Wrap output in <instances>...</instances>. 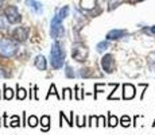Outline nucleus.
<instances>
[{
  "label": "nucleus",
  "instance_id": "1",
  "mask_svg": "<svg viewBox=\"0 0 155 135\" xmlns=\"http://www.w3.org/2000/svg\"><path fill=\"white\" fill-rule=\"evenodd\" d=\"M65 58H66V53L65 49L58 41H55L51 45V49H50V62H51V66L54 69H61L65 64Z\"/></svg>",
  "mask_w": 155,
  "mask_h": 135
},
{
  "label": "nucleus",
  "instance_id": "2",
  "mask_svg": "<svg viewBox=\"0 0 155 135\" xmlns=\"http://www.w3.org/2000/svg\"><path fill=\"white\" fill-rule=\"evenodd\" d=\"M18 52V45L16 42L8 38H0V56L4 58H10L14 57Z\"/></svg>",
  "mask_w": 155,
  "mask_h": 135
},
{
  "label": "nucleus",
  "instance_id": "3",
  "mask_svg": "<svg viewBox=\"0 0 155 135\" xmlns=\"http://www.w3.org/2000/svg\"><path fill=\"white\" fill-rule=\"evenodd\" d=\"M62 18L58 15L57 12L54 15V18L51 19V23H50V26H51V30H50V34H51V37L54 38L55 41H58L59 38H62V35L65 34V30H64V26H62Z\"/></svg>",
  "mask_w": 155,
  "mask_h": 135
},
{
  "label": "nucleus",
  "instance_id": "4",
  "mask_svg": "<svg viewBox=\"0 0 155 135\" xmlns=\"http://www.w3.org/2000/svg\"><path fill=\"white\" fill-rule=\"evenodd\" d=\"M88 49H86V46H84V45L78 43L76 45V46L71 49V57H73L76 61L78 62H84L86 61V58H88Z\"/></svg>",
  "mask_w": 155,
  "mask_h": 135
},
{
  "label": "nucleus",
  "instance_id": "5",
  "mask_svg": "<svg viewBox=\"0 0 155 135\" xmlns=\"http://www.w3.org/2000/svg\"><path fill=\"white\" fill-rule=\"evenodd\" d=\"M4 14H5V19L8 20V23H12V25L19 23L20 19H22L19 11H18V8L15 7V5H8V7L5 8Z\"/></svg>",
  "mask_w": 155,
  "mask_h": 135
},
{
  "label": "nucleus",
  "instance_id": "6",
  "mask_svg": "<svg viewBox=\"0 0 155 135\" xmlns=\"http://www.w3.org/2000/svg\"><path fill=\"white\" fill-rule=\"evenodd\" d=\"M115 66H116V62L112 54H105L101 58V68H103V70L105 73H112L115 70Z\"/></svg>",
  "mask_w": 155,
  "mask_h": 135
},
{
  "label": "nucleus",
  "instance_id": "7",
  "mask_svg": "<svg viewBox=\"0 0 155 135\" xmlns=\"http://www.w3.org/2000/svg\"><path fill=\"white\" fill-rule=\"evenodd\" d=\"M30 29L28 27H16L12 31V38L16 42H25L28 38Z\"/></svg>",
  "mask_w": 155,
  "mask_h": 135
},
{
  "label": "nucleus",
  "instance_id": "8",
  "mask_svg": "<svg viewBox=\"0 0 155 135\" xmlns=\"http://www.w3.org/2000/svg\"><path fill=\"white\" fill-rule=\"evenodd\" d=\"M135 97V86L131 84H124L123 85V99L124 100H131Z\"/></svg>",
  "mask_w": 155,
  "mask_h": 135
},
{
  "label": "nucleus",
  "instance_id": "9",
  "mask_svg": "<svg viewBox=\"0 0 155 135\" xmlns=\"http://www.w3.org/2000/svg\"><path fill=\"white\" fill-rule=\"evenodd\" d=\"M124 35H127L126 30H111V31L107 34V39L108 41H116V39L123 38Z\"/></svg>",
  "mask_w": 155,
  "mask_h": 135
},
{
  "label": "nucleus",
  "instance_id": "10",
  "mask_svg": "<svg viewBox=\"0 0 155 135\" xmlns=\"http://www.w3.org/2000/svg\"><path fill=\"white\" fill-rule=\"evenodd\" d=\"M34 64H35V66H37V69H39V70H46V68H47L46 58H45V56H42V54L35 57Z\"/></svg>",
  "mask_w": 155,
  "mask_h": 135
},
{
  "label": "nucleus",
  "instance_id": "11",
  "mask_svg": "<svg viewBox=\"0 0 155 135\" xmlns=\"http://www.w3.org/2000/svg\"><path fill=\"white\" fill-rule=\"evenodd\" d=\"M26 5L30 7L31 10H34L37 14H41L42 12V4L39 2H35V0H26Z\"/></svg>",
  "mask_w": 155,
  "mask_h": 135
},
{
  "label": "nucleus",
  "instance_id": "12",
  "mask_svg": "<svg viewBox=\"0 0 155 135\" xmlns=\"http://www.w3.org/2000/svg\"><path fill=\"white\" fill-rule=\"evenodd\" d=\"M41 126H42V131H49L50 128V116L49 115H43L41 118Z\"/></svg>",
  "mask_w": 155,
  "mask_h": 135
},
{
  "label": "nucleus",
  "instance_id": "13",
  "mask_svg": "<svg viewBox=\"0 0 155 135\" xmlns=\"http://www.w3.org/2000/svg\"><path fill=\"white\" fill-rule=\"evenodd\" d=\"M26 97H27V91H26L25 88H22V86H19V84H18V86H16V99L18 100H25Z\"/></svg>",
  "mask_w": 155,
  "mask_h": 135
},
{
  "label": "nucleus",
  "instance_id": "14",
  "mask_svg": "<svg viewBox=\"0 0 155 135\" xmlns=\"http://www.w3.org/2000/svg\"><path fill=\"white\" fill-rule=\"evenodd\" d=\"M3 88H4V95H3V97H4L5 100H11V99L14 97V91L11 88H8L7 84H4Z\"/></svg>",
  "mask_w": 155,
  "mask_h": 135
},
{
  "label": "nucleus",
  "instance_id": "15",
  "mask_svg": "<svg viewBox=\"0 0 155 135\" xmlns=\"http://www.w3.org/2000/svg\"><path fill=\"white\" fill-rule=\"evenodd\" d=\"M108 47H109V41L107 39V41L100 42V43L96 46V49H97V52H99V53H104L107 49H108Z\"/></svg>",
  "mask_w": 155,
  "mask_h": 135
},
{
  "label": "nucleus",
  "instance_id": "16",
  "mask_svg": "<svg viewBox=\"0 0 155 135\" xmlns=\"http://www.w3.org/2000/svg\"><path fill=\"white\" fill-rule=\"evenodd\" d=\"M117 124H119L117 116H115V115H112V113H109V115H108V126H109V127H116Z\"/></svg>",
  "mask_w": 155,
  "mask_h": 135
},
{
  "label": "nucleus",
  "instance_id": "17",
  "mask_svg": "<svg viewBox=\"0 0 155 135\" xmlns=\"http://www.w3.org/2000/svg\"><path fill=\"white\" fill-rule=\"evenodd\" d=\"M78 76L80 77H91L92 76V69L91 68H82V69H80V72H78Z\"/></svg>",
  "mask_w": 155,
  "mask_h": 135
},
{
  "label": "nucleus",
  "instance_id": "18",
  "mask_svg": "<svg viewBox=\"0 0 155 135\" xmlns=\"http://www.w3.org/2000/svg\"><path fill=\"white\" fill-rule=\"evenodd\" d=\"M51 95H54V96H57V99H58V100H61L62 99V96H59L58 95V92H57V89H55V85L54 84H51V85H50V89H49V93H47V96H46V99H49L50 96Z\"/></svg>",
  "mask_w": 155,
  "mask_h": 135
},
{
  "label": "nucleus",
  "instance_id": "19",
  "mask_svg": "<svg viewBox=\"0 0 155 135\" xmlns=\"http://www.w3.org/2000/svg\"><path fill=\"white\" fill-rule=\"evenodd\" d=\"M38 123H39V119H38L35 115H31L27 119V126H30V127H37Z\"/></svg>",
  "mask_w": 155,
  "mask_h": 135
},
{
  "label": "nucleus",
  "instance_id": "20",
  "mask_svg": "<svg viewBox=\"0 0 155 135\" xmlns=\"http://www.w3.org/2000/svg\"><path fill=\"white\" fill-rule=\"evenodd\" d=\"M120 124L123 126V127H130L131 126V118L128 115H123L120 119Z\"/></svg>",
  "mask_w": 155,
  "mask_h": 135
},
{
  "label": "nucleus",
  "instance_id": "21",
  "mask_svg": "<svg viewBox=\"0 0 155 135\" xmlns=\"http://www.w3.org/2000/svg\"><path fill=\"white\" fill-rule=\"evenodd\" d=\"M62 99H64V100H71V99H73V92H71L70 88H65V89H64V95H62Z\"/></svg>",
  "mask_w": 155,
  "mask_h": 135
},
{
  "label": "nucleus",
  "instance_id": "22",
  "mask_svg": "<svg viewBox=\"0 0 155 135\" xmlns=\"http://www.w3.org/2000/svg\"><path fill=\"white\" fill-rule=\"evenodd\" d=\"M85 120H86L85 115H84V116H76V126H78V127H84V126H88V124H85Z\"/></svg>",
  "mask_w": 155,
  "mask_h": 135
},
{
  "label": "nucleus",
  "instance_id": "23",
  "mask_svg": "<svg viewBox=\"0 0 155 135\" xmlns=\"http://www.w3.org/2000/svg\"><path fill=\"white\" fill-rule=\"evenodd\" d=\"M58 15L62 18V19H65V18H66L68 15H69V7H68V5H65V7H62L61 10L58 11Z\"/></svg>",
  "mask_w": 155,
  "mask_h": 135
},
{
  "label": "nucleus",
  "instance_id": "24",
  "mask_svg": "<svg viewBox=\"0 0 155 135\" xmlns=\"http://www.w3.org/2000/svg\"><path fill=\"white\" fill-rule=\"evenodd\" d=\"M65 74H66L68 79H74V77H76V73H74L73 69H71L69 65H66V68H65Z\"/></svg>",
  "mask_w": 155,
  "mask_h": 135
},
{
  "label": "nucleus",
  "instance_id": "25",
  "mask_svg": "<svg viewBox=\"0 0 155 135\" xmlns=\"http://www.w3.org/2000/svg\"><path fill=\"white\" fill-rule=\"evenodd\" d=\"M19 124H20V119H19V116H18V115H14L12 118H11L10 126H11V127H19Z\"/></svg>",
  "mask_w": 155,
  "mask_h": 135
},
{
  "label": "nucleus",
  "instance_id": "26",
  "mask_svg": "<svg viewBox=\"0 0 155 135\" xmlns=\"http://www.w3.org/2000/svg\"><path fill=\"white\" fill-rule=\"evenodd\" d=\"M104 88H105L104 84H94V99L97 97V93H99V92H103Z\"/></svg>",
  "mask_w": 155,
  "mask_h": 135
},
{
  "label": "nucleus",
  "instance_id": "27",
  "mask_svg": "<svg viewBox=\"0 0 155 135\" xmlns=\"http://www.w3.org/2000/svg\"><path fill=\"white\" fill-rule=\"evenodd\" d=\"M82 92H84V91H81L78 86H76V99H77V100H81V99L84 97V93H82Z\"/></svg>",
  "mask_w": 155,
  "mask_h": 135
},
{
  "label": "nucleus",
  "instance_id": "28",
  "mask_svg": "<svg viewBox=\"0 0 155 135\" xmlns=\"http://www.w3.org/2000/svg\"><path fill=\"white\" fill-rule=\"evenodd\" d=\"M97 119H99V116H91L89 122H88V126H97Z\"/></svg>",
  "mask_w": 155,
  "mask_h": 135
},
{
  "label": "nucleus",
  "instance_id": "29",
  "mask_svg": "<svg viewBox=\"0 0 155 135\" xmlns=\"http://www.w3.org/2000/svg\"><path fill=\"white\" fill-rule=\"evenodd\" d=\"M11 74L8 73L7 70H4V69L0 68V79H7V77H10Z\"/></svg>",
  "mask_w": 155,
  "mask_h": 135
},
{
  "label": "nucleus",
  "instance_id": "30",
  "mask_svg": "<svg viewBox=\"0 0 155 135\" xmlns=\"http://www.w3.org/2000/svg\"><path fill=\"white\" fill-rule=\"evenodd\" d=\"M97 126H105V116L100 115L99 119H97Z\"/></svg>",
  "mask_w": 155,
  "mask_h": 135
},
{
  "label": "nucleus",
  "instance_id": "31",
  "mask_svg": "<svg viewBox=\"0 0 155 135\" xmlns=\"http://www.w3.org/2000/svg\"><path fill=\"white\" fill-rule=\"evenodd\" d=\"M144 31L147 32V34L155 35V26H151V27H148V29H144Z\"/></svg>",
  "mask_w": 155,
  "mask_h": 135
},
{
  "label": "nucleus",
  "instance_id": "32",
  "mask_svg": "<svg viewBox=\"0 0 155 135\" xmlns=\"http://www.w3.org/2000/svg\"><path fill=\"white\" fill-rule=\"evenodd\" d=\"M70 127H73V111L70 112Z\"/></svg>",
  "mask_w": 155,
  "mask_h": 135
},
{
  "label": "nucleus",
  "instance_id": "33",
  "mask_svg": "<svg viewBox=\"0 0 155 135\" xmlns=\"http://www.w3.org/2000/svg\"><path fill=\"white\" fill-rule=\"evenodd\" d=\"M136 2H142V0H128V3H131V4H134V3Z\"/></svg>",
  "mask_w": 155,
  "mask_h": 135
},
{
  "label": "nucleus",
  "instance_id": "34",
  "mask_svg": "<svg viewBox=\"0 0 155 135\" xmlns=\"http://www.w3.org/2000/svg\"><path fill=\"white\" fill-rule=\"evenodd\" d=\"M2 4H3V2H2V0H0V7H2Z\"/></svg>",
  "mask_w": 155,
  "mask_h": 135
},
{
  "label": "nucleus",
  "instance_id": "35",
  "mask_svg": "<svg viewBox=\"0 0 155 135\" xmlns=\"http://www.w3.org/2000/svg\"><path fill=\"white\" fill-rule=\"evenodd\" d=\"M153 126H155V120H154V124H153Z\"/></svg>",
  "mask_w": 155,
  "mask_h": 135
},
{
  "label": "nucleus",
  "instance_id": "36",
  "mask_svg": "<svg viewBox=\"0 0 155 135\" xmlns=\"http://www.w3.org/2000/svg\"><path fill=\"white\" fill-rule=\"evenodd\" d=\"M0 126H2V123H0Z\"/></svg>",
  "mask_w": 155,
  "mask_h": 135
}]
</instances>
